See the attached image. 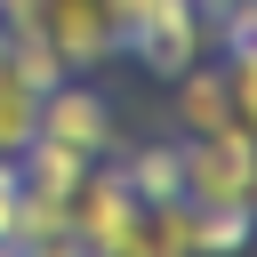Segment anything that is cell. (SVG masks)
Instances as JSON below:
<instances>
[{
	"label": "cell",
	"mask_w": 257,
	"mask_h": 257,
	"mask_svg": "<svg viewBox=\"0 0 257 257\" xmlns=\"http://www.w3.org/2000/svg\"><path fill=\"white\" fill-rule=\"evenodd\" d=\"M40 32H48V48H56L64 64H96V56L120 48V16H112V0H48Z\"/></svg>",
	"instance_id": "4"
},
{
	"label": "cell",
	"mask_w": 257,
	"mask_h": 257,
	"mask_svg": "<svg viewBox=\"0 0 257 257\" xmlns=\"http://www.w3.org/2000/svg\"><path fill=\"white\" fill-rule=\"evenodd\" d=\"M177 120H185V137H201V128H241L233 120V96H225V64H185L177 72Z\"/></svg>",
	"instance_id": "5"
},
{
	"label": "cell",
	"mask_w": 257,
	"mask_h": 257,
	"mask_svg": "<svg viewBox=\"0 0 257 257\" xmlns=\"http://www.w3.org/2000/svg\"><path fill=\"white\" fill-rule=\"evenodd\" d=\"M249 217H257V177H249Z\"/></svg>",
	"instance_id": "8"
},
{
	"label": "cell",
	"mask_w": 257,
	"mask_h": 257,
	"mask_svg": "<svg viewBox=\"0 0 257 257\" xmlns=\"http://www.w3.org/2000/svg\"><path fill=\"white\" fill-rule=\"evenodd\" d=\"M177 161H185L177 201H193V209H233V201H249L257 137H249V128H201V137L177 145Z\"/></svg>",
	"instance_id": "1"
},
{
	"label": "cell",
	"mask_w": 257,
	"mask_h": 257,
	"mask_svg": "<svg viewBox=\"0 0 257 257\" xmlns=\"http://www.w3.org/2000/svg\"><path fill=\"white\" fill-rule=\"evenodd\" d=\"M120 177H128V193L153 209V201H177V185H185V161H177V145H161V153H153V145H137Z\"/></svg>",
	"instance_id": "7"
},
{
	"label": "cell",
	"mask_w": 257,
	"mask_h": 257,
	"mask_svg": "<svg viewBox=\"0 0 257 257\" xmlns=\"http://www.w3.org/2000/svg\"><path fill=\"white\" fill-rule=\"evenodd\" d=\"M40 145H56V153H72V161H104L120 137H112V104L88 88V80H56V88H40Z\"/></svg>",
	"instance_id": "2"
},
{
	"label": "cell",
	"mask_w": 257,
	"mask_h": 257,
	"mask_svg": "<svg viewBox=\"0 0 257 257\" xmlns=\"http://www.w3.org/2000/svg\"><path fill=\"white\" fill-rule=\"evenodd\" d=\"M0 48H8V40H0Z\"/></svg>",
	"instance_id": "9"
},
{
	"label": "cell",
	"mask_w": 257,
	"mask_h": 257,
	"mask_svg": "<svg viewBox=\"0 0 257 257\" xmlns=\"http://www.w3.org/2000/svg\"><path fill=\"white\" fill-rule=\"evenodd\" d=\"M201 40H209V24H201L193 0H169V8H153L145 24L120 32V48L145 56V72H161V80H177L185 64H201Z\"/></svg>",
	"instance_id": "3"
},
{
	"label": "cell",
	"mask_w": 257,
	"mask_h": 257,
	"mask_svg": "<svg viewBox=\"0 0 257 257\" xmlns=\"http://www.w3.org/2000/svg\"><path fill=\"white\" fill-rule=\"evenodd\" d=\"M40 137V88L8 64V48H0V161H16L24 145Z\"/></svg>",
	"instance_id": "6"
}]
</instances>
